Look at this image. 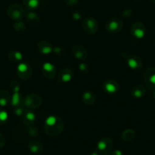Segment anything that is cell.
<instances>
[{"label": "cell", "instance_id": "6da1fadb", "mask_svg": "<svg viewBox=\"0 0 155 155\" xmlns=\"http://www.w3.org/2000/svg\"><path fill=\"white\" fill-rule=\"evenodd\" d=\"M64 130V123L57 116H50L46 120L44 124V131L50 137H56L62 133Z\"/></svg>", "mask_w": 155, "mask_h": 155}, {"label": "cell", "instance_id": "7a4b0ae2", "mask_svg": "<svg viewBox=\"0 0 155 155\" xmlns=\"http://www.w3.org/2000/svg\"><path fill=\"white\" fill-rule=\"evenodd\" d=\"M7 15L11 19L15 21H20L24 18L25 12L21 5L18 3H13L8 7Z\"/></svg>", "mask_w": 155, "mask_h": 155}, {"label": "cell", "instance_id": "3957f363", "mask_svg": "<svg viewBox=\"0 0 155 155\" xmlns=\"http://www.w3.org/2000/svg\"><path fill=\"white\" fill-rule=\"evenodd\" d=\"M122 57L126 60V64L131 69L134 71H139L142 68V60L136 54H130L127 52H122Z\"/></svg>", "mask_w": 155, "mask_h": 155}, {"label": "cell", "instance_id": "277c9868", "mask_svg": "<svg viewBox=\"0 0 155 155\" xmlns=\"http://www.w3.org/2000/svg\"><path fill=\"white\" fill-rule=\"evenodd\" d=\"M16 74L18 78L21 79V80L27 81L31 78L33 75V69L27 63L22 62V63H20L17 67Z\"/></svg>", "mask_w": 155, "mask_h": 155}, {"label": "cell", "instance_id": "5b68a950", "mask_svg": "<svg viewBox=\"0 0 155 155\" xmlns=\"http://www.w3.org/2000/svg\"><path fill=\"white\" fill-rule=\"evenodd\" d=\"M123 22L120 18L114 17V18H109L106 24V30L112 34L118 33L122 30Z\"/></svg>", "mask_w": 155, "mask_h": 155}, {"label": "cell", "instance_id": "8992f818", "mask_svg": "<svg viewBox=\"0 0 155 155\" xmlns=\"http://www.w3.org/2000/svg\"><path fill=\"white\" fill-rule=\"evenodd\" d=\"M82 27L85 33L90 35H94L98 31L99 23L95 18H86L82 23Z\"/></svg>", "mask_w": 155, "mask_h": 155}, {"label": "cell", "instance_id": "52a82bcc", "mask_svg": "<svg viewBox=\"0 0 155 155\" xmlns=\"http://www.w3.org/2000/svg\"><path fill=\"white\" fill-rule=\"evenodd\" d=\"M42 98L37 94H30L24 98V105L30 109H36L42 104Z\"/></svg>", "mask_w": 155, "mask_h": 155}, {"label": "cell", "instance_id": "ba28073f", "mask_svg": "<svg viewBox=\"0 0 155 155\" xmlns=\"http://www.w3.org/2000/svg\"><path fill=\"white\" fill-rule=\"evenodd\" d=\"M113 148V141L109 137H103L97 144V151L103 154H109Z\"/></svg>", "mask_w": 155, "mask_h": 155}, {"label": "cell", "instance_id": "9c48e42d", "mask_svg": "<svg viewBox=\"0 0 155 155\" xmlns=\"http://www.w3.org/2000/svg\"><path fill=\"white\" fill-rule=\"evenodd\" d=\"M144 83L150 89H155V67L147 68L143 74Z\"/></svg>", "mask_w": 155, "mask_h": 155}, {"label": "cell", "instance_id": "30bf717a", "mask_svg": "<svg viewBox=\"0 0 155 155\" xmlns=\"http://www.w3.org/2000/svg\"><path fill=\"white\" fill-rule=\"evenodd\" d=\"M131 33L137 39H142L146 34V27L143 23L135 22L131 27Z\"/></svg>", "mask_w": 155, "mask_h": 155}, {"label": "cell", "instance_id": "8fae6325", "mask_svg": "<svg viewBox=\"0 0 155 155\" xmlns=\"http://www.w3.org/2000/svg\"><path fill=\"white\" fill-rule=\"evenodd\" d=\"M41 71H42V74L44 77L49 79V80L54 79L56 76V73H57L54 65L50 62H46L43 64L42 68H41Z\"/></svg>", "mask_w": 155, "mask_h": 155}, {"label": "cell", "instance_id": "7c38bea8", "mask_svg": "<svg viewBox=\"0 0 155 155\" xmlns=\"http://www.w3.org/2000/svg\"><path fill=\"white\" fill-rule=\"evenodd\" d=\"M72 54L76 59L84 61L88 58V51L84 45L77 44L72 48Z\"/></svg>", "mask_w": 155, "mask_h": 155}, {"label": "cell", "instance_id": "4fadbf2b", "mask_svg": "<svg viewBox=\"0 0 155 155\" xmlns=\"http://www.w3.org/2000/svg\"><path fill=\"white\" fill-rule=\"evenodd\" d=\"M103 88L106 92L109 94H114L117 92L119 89V84L117 81L112 79L106 80L103 83Z\"/></svg>", "mask_w": 155, "mask_h": 155}, {"label": "cell", "instance_id": "5bb4252c", "mask_svg": "<svg viewBox=\"0 0 155 155\" xmlns=\"http://www.w3.org/2000/svg\"><path fill=\"white\" fill-rule=\"evenodd\" d=\"M74 77V71L69 68H64L59 74V81L61 83H66L71 81Z\"/></svg>", "mask_w": 155, "mask_h": 155}, {"label": "cell", "instance_id": "9a60e30c", "mask_svg": "<svg viewBox=\"0 0 155 155\" xmlns=\"http://www.w3.org/2000/svg\"><path fill=\"white\" fill-rule=\"evenodd\" d=\"M36 48L38 51L42 54H50L54 50V47L51 42L48 41H40L36 45Z\"/></svg>", "mask_w": 155, "mask_h": 155}, {"label": "cell", "instance_id": "2e32d148", "mask_svg": "<svg viewBox=\"0 0 155 155\" xmlns=\"http://www.w3.org/2000/svg\"><path fill=\"white\" fill-rule=\"evenodd\" d=\"M26 19H27V22L28 23L29 25L32 26V27H36V26L39 25L41 21L40 15L33 12H29L26 15Z\"/></svg>", "mask_w": 155, "mask_h": 155}, {"label": "cell", "instance_id": "e0dca14e", "mask_svg": "<svg viewBox=\"0 0 155 155\" xmlns=\"http://www.w3.org/2000/svg\"><path fill=\"white\" fill-rule=\"evenodd\" d=\"M27 148H28L29 151L33 154H39V153L42 152L43 147V144L37 140H30L27 144Z\"/></svg>", "mask_w": 155, "mask_h": 155}, {"label": "cell", "instance_id": "ac0fdd59", "mask_svg": "<svg viewBox=\"0 0 155 155\" xmlns=\"http://www.w3.org/2000/svg\"><path fill=\"white\" fill-rule=\"evenodd\" d=\"M96 100H97V97H96L95 94L91 91H87L82 95V101H83L84 104L86 105H93L95 104Z\"/></svg>", "mask_w": 155, "mask_h": 155}, {"label": "cell", "instance_id": "d6986e66", "mask_svg": "<svg viewBox=\"0 0 155 155\" xmlns=\"http://www.w3.org/2000/svg\"><path fill=\"white\" fill-rule=\"evenodd\" d=\"M24 98L20 92H15L11 98V104L14 109L24 105Z\"/></svg>", "mask_w": 155, "mask_h": 155}, {"label": "cell", "instance_id": "ffe728a7", "mask_svg": "<svg viewBox=\"0 0 155 155\" xmlns=\"http://www.w3.org/2000/svg\"><path fill=\"white\" fill-rule=\"evenodd\" d=\"M146 93V89L143 85H135L131 91V94L135 98H141L144 96Z\"/></svg>", "mask_w": 155, "mask_h": 155}, {"label": "cell", "instance_id": "44dd1931", "mask_svg": "<svg viewBox=\"0 0 155 155\" xmlns=\"http://www.w3.org/2000/svg\"><path fill=\"white\" fill-rule=\"evenodd\" d=\"M22 120L24 125L28 127V126H31L35 122L36 116L33 112L27 110V111H24V114L22 115Z\"/></svg>", "mask_w": 155, "mask_h": 155}, {"label": "cell", "instance_id": "7402d4cb", "mask_svg": "<svg viewBox=\"0 0 155 155\" xmlns=\"http://www.w3.org/2000/svg\"><path fill=\"white\" fill-rule=\"evenodd\" d=\"M11 98L12 97L7 91H0V108H2L8 105L11 102Z\"/></svg>", "mask_w": 155, "mask_h": 155}, {"label": "cell", "instance_id": "603a6c76", "mask_svg": "<svg viewBox=\"0 0 155 155\" xmlns=\"http://www.w3.org/2000/svg\"><path fill=\"white\" fill-rule=\"evenodd\" d=\"M8 59L12 63H19L22 61L23 55L20 51H11L7 54Z\"/></svg>", "mask_w": 155, "mask_h": 155}, {"label": "cell", "instance_id": "cb8c5ba5", "mask_svg": "<svg viewBox=\"0 0 155 155\" xmlns=\"http://www.w3.org/2000/svg\"><path fill=\"white\" fill-rule=\"evenodd\" d=\"M40 0H23L24 8L30 12H33V10L37 8L40 5Z\"/></svg>", "mask_w": 155, "mask_h": 155}, {"label": "cell", "instance_id": "d4e9b609", "mask_svg": "<svg viewBox=\"0 0 155 155\" xmlns=\"http://www.w3.org/2000/svg\"><path fill=\"white\" fill-rule=\"evenodd\" d=\"M135 138V132L132 130H126L122 134V139L125 142H132Z\"/></svg>", "mask_w": 155, "mask_h": 155}, {"label": "cell", "instance_id": "484cf974", "mask_svg": "<svg viewBox=\"0 0 155 155\" xmlns=\"http://www.w3.org/2000/svg\"><path fill=\"white\" fill-rule=\"evenodd\" d=\"M12 27H13V28L15 29V30H17V31L18 32L24 31V30H26V28H27L25 24L23 22H21V21H16V22L13 23Z\"/></svg>", "mask_w": 155, "mask_h": 155}, {"label": "cell", "instance_id": "4316f807", "mask_svg": "<svg viewBox=\"0 0 155 155\" xmlns=\"http://www.w3.org/2000/svg\"><path fill=\"white\" fill-rule=\"evenodd\" d=\"M9 119L8 113L2 108H0V124H5Z\"/></svg>", "mask_w": 155, "mask_h": 155}, {"label": "cell", "instance_id": "83f0119b", "mask_svg": "<svg viewBox=\"0 0 155 155\" xmlns=\"http://www.w3.org/2000/svg\"><path fill=\"white\" fill-rule=\"evenodd\" d=\"M10 88L12 91L15 92H19L20 89H21V86H20L19 83L16 80H12L10 83Z\"/></svg>", "mask_w": 155, "mask_h": 155}, {"label": "cell", "instance_id": "f1b7e54d", "mask_svg": "<svg viewBox=\"0 0 155 155\" xmlns=\"http://www.w3.org/2000/svg\"><path fill=\"white\" fill-rule=\"evenodd\" d=\"M27 130L28 134H30L32 137H36V136H37L38 130L36 127H32V126H28Z\"/></svg>", "mask_w": 155, "mask_h": 155}, {"label": "cell", "instance_id": "f546056e", "mask_svg": "<svg viewBox=\"0 0 155 155\" xmlns=\"http://www.w3.org/2000/svg\"><path fill=\"white\" fill-rule=\"evenodd\" d=\"M79 70H80L81 72L82 73H87L89 70V67L87 64L85 63H81L79 64Z\"/></svg>", "mask_w": 155, "mask_h": 155}, {"label": "cell", "instance_id": "4dcf8cb0", "mask_svg": "<svg viewBox=\"0 0 155 155\" xmlns=\"http://www.w3.org/2000/svg\"><path fill=\"white\" fill-rule=\"evenodd\" d=\"M132 15H133V11L132 10V9L130 8H127L126 9V10L123 11L122 12V16L124 17V18H130V17H132Z\"/></svg>", "mask_w": 155, "mask_h": 155}, {"label": "cell", "instance_id": "1f68e13d", "mask_svg": "<svg viewBox=\"0 0 155 155\" xmlns=\"http://www.w3.org/2000/svg\"><path fill=\"white\" fill-rule=\"evenodd\" d=\"M24 106H21V107L15 108V114L17 115V116H21V115H23L24 114Z\"/></svg>", "mask_w": 155, "mask_h": 155}, {"label": "cell", "instance_id": "d6a6232c", "mask_svg": "<svg viewBox=\"0 0 155 155\" xmlns=\"http://www.w3.org/2000/svg\"><path fill=\"white\" fill-rule=\"evenodd\" d=\"M80 0H65L66 5H68V6H74L79 2Z\"/></svg>", "mask_w": 155, "mask_h": 155}, {"label": "cell", "instance_id": "836d02e7", "mask_svg": "<svg viewBox=\"0 0 155 155\" xmlns=\"http://www.w3.org/2000/svg\"><path fill=\"white\" fill-rule=\"evenodd\" d=\"M5 143V139L4 136L0 133V149H2L4 147Z\"/></svg>", "mask_w": 155, "mask_h": 155}, {"label": "cell", "instance_id": "e575fe53", "mask_svg": "<svg viewBox=\"0 0 155 155\" xmlns=\"http://www.w3.org/2000/svg\"><path fill=\"white\" fill-rule=\"evenodd\" d=\"M72 18H74V20H80L81 18V15L78 12H74V13L72 14Z\"/></svg>", "mask_w": 155, "mask_h": 155}, {"label": "cell", "instance_id": "d590c367", "mask_svg": "<svg viewBox=\"0 0 155 155\" xmlns=\"http://www.w3.org/2000/svg\"><path fill=\"white\" fill-rule=\"evenodd\" d=\"M109 154H110V155H122V152L119 150H115V151H112Z\"/></svg>", "mask_w": 155, "mask_h": 155}, {"label": "cell", "instance_id": "8d00e7d4", "mask_svg": "<svg viewBox=\"0 0 155 155\" xmlns=\"http://www.w3.org/2000/svg\"><path fill=\"white\" fill-rule=\"evenodd\" d=\"M91 155H99V154L97 151H93V152L91 153Z\"/></svg>", "mask_w": 155, "mask_h": 155}, {"label": "cell", "instance_id": "74e56055", "mask_svg": "<svg viewBox=\"0 0 155 155\" xmlns=\"http://www.w3.org/2000/svg\"><path fill=\"white\" fill-rule=\"evenodd\" d=\"M149 1L150 2L153 3V4H155V0H149Z\"/></svg>", "mask_w": 155, "mask_h": 155}, {"label": "cell", "instance_id": "f35d334b", "mask_svg": "<svg viewBox=\"0 0 155 155\" xmlns=\"http://www.w3.org/2000/svg\"><path fill=\"white\" fill-rule=\"evenodd\" d=\"M153 98H154V99H155V89H154V91H153Z\"/></svg>", "mask_w": 155, "mask_h": 155}, {"label": "cell", "instance_id": "ab89813d", "mask_svg": "<svg viewBox=\"0 0 155 155\" xmlns=\"http://www.w3.org/2000/svg\"><path fill=\"white\" fill-rule=\"evenodd\" d=\"M134 1H135V2H138V1H141V0H134Z\"/></svg>", "mask_w": 155, "mask_h": 155}, {"label": "cell", "instance_id": "60d3db41", "mask_svg": "<svg viewBox=\"0 0 155 155\" xmlns=\"http://www.w3.org/2000/svg\"><path fill=\"white\" fill-rule=\"evenodd\" d=\"M103 155H110V154H103Z\"/></svg>", "mask_w": 155, "mask_h": 155}]
</instances>
